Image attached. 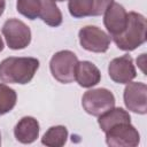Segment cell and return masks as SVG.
Segmentation results:
<instances>
[{"instance_id":"cell-1","label":"cell","mask_w":147,"mask_h":147,"mask_svg":"<svg viewBox=\"0 0 147 147\" xmlns=\"http://www.w3.org/2000/svg\"><path fill=\"white\" fill-rule=\"evenodd\" d=\"M39 69V60L36 57L9 56L0 62V80L8 84H28Z\"/></svg>"},{"instance_id":"cell-2","label":"cell","mask_w":147,"mask_h":147,"mask_svg":"<svg viewBox=\"0 0 147 147\" xmlns=\"http://www.w3.org/2000/svg\"><path fill=\"white\" fill-rule=\"evenodd\" d=\"M146 30L147 21L145 16L136 11H130L127 13V22L124 31L121 34L113 37V40L119 49L131 52L146 41Z\"/></svg>"},{"instance_id":"cell-3","label":"cell","mask_w":147,"mask_h":147,"mask_svg":"<svg viewBox=\"0 0 147 147\" xmlns=\"http://www.w3.org/2000/svg\"><path fill=\"white\" fill-rule=\"evenodd\" d=\"M78 63L77 55L68 49L56 52L51 61L49 69L52 76L62 84H70L75 80V70Z\"/></svg>"},{"instance_id":"cell-4","label":"cell","mask_w":147,"mask_h":147,"mask_svg":"<svg viewBox=\"0 0 147 147\" xmlns=\"http://www.w3.org/2000/svg\"><path fill=\"white\" fill-rule=\"evenodd\" d=\"M115 96L111 91L100 87L86 91L82 98V106L84 110L92 116H100L105 111L115 107Z\"/></svg>"},{"instance_id":"cell-5","label":"cell","mask_w":147,"mask_h":147,"mask_svg":"<svg viewBox=\"0 0 147 147\" xmlns=\"http://www.w3.org/2000/svg\"><path fill=\"white\" fill-rule=\"evenodd\" d=\"M1 32L6 39L7 46L10 49H24L31 42V30L21 20H7L2 25Z\"/></svg>"},{"instance_id":"cell-6","label":"cell","mask_w":147,"mask_h":147,"mask_svg":"<svg viewBox=\"0 0 147 147\" xmlns=\"http://www.w3.org/2000/svg\"><path fill=\"white\" fill-rule=\"evenodd\" d=\"M105 133L106 142L110 147H136L140 142V134L131 122L115 124Z\"/></svg>"},{"instance_id":"cell-7","label":"cell","mask_w":147,"mask_h":147,"mask_svg":"<svg viewBox=\"0 0 147 147\" xmlns=\"http://www.w3.org/2000/svg\"><path fill=\"white\" fill-rule=\"evenodd\" d=\"M80 46L93 53H105L108 51L111 37L95 25L83 26L78 32Z\"/></svg>"},{"instance_id":"cell-8","label":"cell","mask_w":147,"mask_h":147,"mask_svg":"<svg viewBox=\"0 0 147 147\" xmlns=\"http://www.w3.org/2000/svg\"><path fill=\"white\" fill-rule=\"evenodd\" d=\"M124 105L127 110L145 115L147 113V85L141 82H130L123 93Z\"/></svg>"},{"instance_id":"cell-9","label":"cell","mask_w":147,"mask_h":147,"mask_svg":"<svg viewBox=\"0 0 147 147\" xmlns=\"http://www.w3.org/2000/svg\"><path fill=\"white\" fill-rule=\"evenodd\" d=\"M108 74L110 79L117 84H127L132 82L137 76L133 59L129 54L113 59L108 65Z\"/></svg>"},{"instance_id":"cell-10","label":"cell","mask_w":147,"mask_h":147,"mask_svg":"<svg viewBox=\"0 0 147 147\" xmlns=\"http://www.w3.org/2000/svg\"><path fill=\"white\" fill-rule=\"evenodd\" d=\"M113 1L114 0H68V9L75 18L100 16Z\"/></svg>"},{"instance_id":"cell-11","label":"cell","mask_w":147,"mask_h":147,"mask_svg":"<svg viewBox=\"0 0 147 147\" xmlns=\"http://www.w3.org/2000/svg\"><path fill=\"white\" fill-rule=\"evenodd\" d=\"M103 24L111 37L121 34L127 22V11L118 2L113 1L103 13Z\"/></svg>"},{"instance_id":"cell-12","label":"cell","mask_w":147,"mask_h":147,"mask_svg":"<svg viewBox=\"0 0 147 147\" xmlns=\"http://www.w3.org/2000/svg\"><path fill=\"white\" fill-rule=\"evenodd\" d=\"M75 80L79 86L90 88L100 83L101 72L94 63L90 61H78L75 70Z\"/></svg>"},{"instance_id":"cell-13","label":"cell","mask_w":147,"mask_h":147,"mask_svg":"<svg viewBox=\"0 0 147 147\" xmlns=\"http://www.w3.org/2000/svg\"><path fill=\"white\" fill-rule=\"evenodd\" d=\"M39 122L32 116L22 117L14 127V136L21 144H32L39 137Z\"/></svg>"},{"instance_id":"cell-14","label":"cell","mask_w":147,"mask_h":147,"mask_svg":"<svg viewBox=\"0 0 147 147\" xmlns=\"http://www.w3.org/2000/svg\"><path fill=\"white\" fill-rule=\"evenodd\" d=\"M98 117H99L98 124L103 132H106L108 129H110L115 124L123 123V122H131V116L129 111H126L121 107H117V108L113 107Z\"/></svg>"},{"instance_id":"cell-15","label":"cell","mask_w":147,"mask_h":147,"mask_svg":"<svg viewBox=\"0 0 147 147\" xmlns=\"http://www.w3.org/2000/svg\"><path fill=\"white\" fill-rule=\"evenodd\" d=\"M39 17L49 26L56 28L62 24V13L53 0H40Z\"/></svg>"},{"instance_id":"cell-16","label":"cell","mask_w":147,"mask_h":147,"mask_svg":"<svg viewBox=\"0 0 147 147\" xmlns=\"http://www.w3.org/2000/svg\"><path fill=\"white\" fill-rule=\"evenodd\" d=\"M68 139V129L63 125L51 126L41 138V144L48 147H62Z\"/></svg>"},{"instance_id":"cell-17","label":"cell","mask_w":147,"mask_h":147,"mask_svg":"<svg viewBox=\"0 0 147 147\" xmlns=\"http://www.w3.org/2000/svg\"><path fill=\"white\" fill-rule=\"evenodd\" d=\"M17 101V94L14 88L0 83V116L13 110Z\"/></svg>"},{"instance_id":"cell-18","label":"cell","mask_w":147,"mask_h":147,"mask_svg":"<svg viewBox=\"0 0 147 147\" xmlns=\"http://www.w3.org/2000/svg\"><path fill=\"white\" fill-rule=\"evenodd\" d=\"M16 10L24 17L33 21L39 17L40 0H17Z\"/></svg>"},{"instance_id":"cell-19","label":"cell","mask_w":147,"mask_h":147,"mask_svg":"<svg viewBox=\"0 0 147 147\" xmlns=\"http://www.w3.org/2000/svg\"><path fill=\"white\" fill-rule=\"evenodd\" d=\"M6 8V0H0V16L3 14Z\"/></svg>"},{"instance_id":"cell-20","label":"cell","mask_w":147,"mask_h":147,"mask_svg":"<svg viewBox=\"0 0 147 147\" xmlns=\"http://www.w3.org/2000/svg\"><path fill=\"white\" fill-rule=\"evenodd\" d=\"M3 48H5V44H3L2 38L0 37V52H2V51H3Z\"/></svg>"},{"instance_id":"cell-21","label":"cell","mask_w":147,"mask_h":147,"mask_svg":"<svg viewBox=\"0 0 147 147\" xmlns=\"http://www.w3.org/2000/svg\"><path fill=\"white\" fill-rule=\"evenodd\" d=\"M53 1H55V2H62V1H65V0H53Z\"/></svg>"},{"instance_id":"cell-22","label":"cell","mask_w":147,"mask_h":147,"mask_svg":"<svg viewBox=\"0 0 147 147\" xmlns=\"http://www.w3.org/2000/svg\"><path fill=\"white\" fill-rule=\"evenodd\" d=\"M0 145H1V133H0Z\"/></svg>"}]
</instances>
